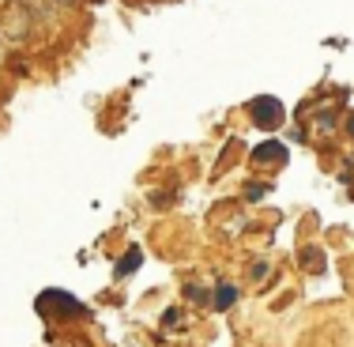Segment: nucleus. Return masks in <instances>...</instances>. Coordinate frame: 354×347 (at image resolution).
Listing matches in <instances>:
<instances>
[{
  "mask_svg": "<svg viewBox=\"0 0 354 347\" xmlns=\"http://www.w3.org/2000/svg\"><path fill=\"white\" fill-rule=\"evenodd\" d=\"M249 109H252V121H257L260 129H279V121H283V103L279 98H252Z\"/></svg>",
  "mask_w": 354,
  "mask_h": 347,
  "instance_id": "f257e3e1",
  "label": "nucleus"
},
{
  "mask_svg": "<svg viewBox=\"0 0 354 347\" xmlns=\"http://www.w3.org/2000/svg\"><path fill=\"white\" fill-rule=\"evenodd\" d=\"M268 159H272V163H283L286 148L283 143H264V148H257V163H268Z\"/></svg>",
  "mask_w": 354,
  "mask_h": 347,
  "instance_id": "f03ea898",
  "label": "nucleus"
},
{
  "mask_svg": "<svg viewBox=\"0 0 354 347\" xmlns=\"http://www.w3.org/2000/svg\"><path fill=\"white\" fill-rule=\"evenodd\" d=\"M140 257H143V253H140V245H132V249L124 253V260L117 265V276H129V272H136V268H140Z\"/></svg>",
  "mask_w": 354,
  "mask_h": 347,
  "instance_id": "7ed1b4c3",
  "label": "nucleus"
},
{
  "mask_svg": "<svg viewBox=\"0 0 354 347\" xmlns=\"http://www.w3.org/2000/svg\"><path fill=\"white\" fill-rule=\"evenodd\" d=\"M234 299H238V287H218V294H215V310H230L234 306Z\"/></svg>",
  "mask_w": 354,
  "mask_h": 347,
  "instance_id": "20e7f679",
  "label": "nucleus"
},
{
  "mask_svg": "<svg viewBox=\"0 0 354 347\" xmlns=\"http://www.w3.org/2000/svg\"><path fill=\"white\" fill-rule=\"evenodd\" d=\"M245 197H249V200H260V197H264V185H249Z\"/></svg>",
  "mask_w": 354,
  "mask_h": 347,
  "instance_id": "39448f33",
  "label": "nucleus"
},
{
  "mask_svg": "<svg viewBox=\"0 0 354 347\" xmlns=\"http://www.w3.org/2000/svg\"><path fill=\"white\" fill-rule=\"evenodd\" d=\"M301 257H306V265H313V268H317V260H320V249H306Z\"/></svg>",
  "mask_w": 354,
  "mask_h": 347,
  "instance_id": "423d86ee",
  "label": "nucleus"
},
{
  "mask_svg": "<svg viewBox=\"0 0 354 347\" xmlns=\"http://www.w3.org/2000/svg\"><path fill=\"white\" fill-rule=\"evenodd\" d=\"M181 321V310H166V325H177Z\"/></svg>",
  "mask_w": 354,
  "mask_h": 347,
  "instance_id": "0eeeda50",
  "label": "nucleus"
},
{
  "mask_svg": "<svg viewBox=\"0 0 354 347\" xmlns=\"http://www.w3.org/2000/svg\"><path fill=\"white\" fill-rule=\"evenodd\" d=\"M347 132H354V117H351V121H347Z\"/></svg>",
  "mask_w": 354,
  "mask_h": 347,
  "instance_id": "6e6552de",
  "label": "nucleus"
},
{
  "mask_svg": "<svg viewBox=\"0 0 354 347\" xmlns=\"http://www.w3.org/2000/svg\"><path fill=\"white\" fill-rule=\"evenodd\" d=\"M61 4H72V0H61Z\"/></svg>",
  "mask_w": 354,
  "mask_h": 347,
  "instance_id": "1a4fd4ad",
  "label": "nucleus"
}]
</instances>
